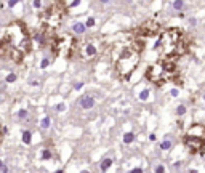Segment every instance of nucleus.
Returning a JSON list of instances; mask_svg holds the SVG:
<instances>
[{
  "label": "nucleus",
  "mask_w": 205,
  "mask_h": 173,
  "mask_svg": "<svg viewBox=\"0 0 205 173\" xmlns=\"http://www.w3.org/2000/svg\"><path fill=\"white\" fill-rule=\"evenodd\" d=\"M160 59H176L188 51V35L178 27H170L160 34L156 43Z\"/></svg>",
  "instance_id": "obj_1"
},
{
  "label": "nucleus",
  "mask_w": 205,
  "mask_h": 173,
  "mask_svg": "<svg viewBox=\"0 0 205 173\" xmlns=\"http://www.w3.org/2000/svg\"><path fill=\"white\" fill-rule=\"evenodd\" d=\"M0 38H2L7 45H10L11 48L19 51L23 56L27 55L32 50V40H31V35H29V31H27V27H26V24L21 23V21H13V23H10V24L2 31Z\"/></svg>",
  "instance_id": "obj_2"
},
{
  "label": "nucleus",
  "mask_w": 205,
  "mask_h": 173,
  "mask_svg": "<svg viewBox=\"0 0 205 173\" xmlns=\"http://www.w3.org/2000/svg\"><path fill=\"white\" fill-rule=\"evenodd\" d=\"M178 76L180 74L176 69V62L173 59H159L152 62L146 71V79L154 85H163L167 82L176 80Z\"/></svg>",
  "instance_id": "obj_3"
},
{
  "label": "nucleus",
  "mask_w": 205,
  "mask_h": 173,
  "mask_svg": "<svg viewBox=\"0 0 205 173\" xmlns=\"http://www.w3.org/2000/svg\"><path fill=\"white\" fill-rule=\"evenodd\" d=\"M139 58H141V53L133 45L123 47L119 51L117 58H115V62H114L117 76H120L122 79H130V76H132L133 71L138 66Z\"/></svg>",
  "instance_id": "obj_4"
},
{
  "label": "nucleus",
  "mask_w": 205,
  "mask_h": 173,
  "mask_svg": "<svg viewBox=\"0 0 205 173\" xmlns=\"http://www.w3.org/2000/svg\"><path fill=\"white\" fill-rule=\"evenodd\" d=\"M66 7L63 2H51V3H45V8L40 13V21H42V27L51 29L55 31L61 21H63L64 14H66Z\"/></svg>",
  "instance_id": "obj_5"
},
{
  "label": "nucleus",
  "mask_w": 205,
  "mask_h": 173,
  "mask_svg": "<svg viewBox=\"0 0 205 173\" xmlns=\"http://www.w3.org/2000/svg\"><path fill=\"white\" fill-rule=\"evenodd\" d=\"M183 141L192 154H197V152L204 154L205 152V125L194 124L192 127H189Z\"/></svg>",
  "instance_id": "obj_6"
},
{
  "label": "nucleus",
  "mask_w": 205,
  "mask_h": 173,
  "mask_svg": "<svg viewBox=\"0 0 205 173\" xmlns=\"http://www.w3.org/2000/svg\"><path fill=\"white\" fill-rule=\"evenodd\" d=\"M56 56H64V58H71L74 51H77V40L69 34L64 35H56L53 40L51 47H50Z\"/></svg>",
  "instance_id": "obj_7"
},
{
  "label": "nucleus",
  "mask_w": 205,
  "mask_h": 173,
  "mask_svg": "<svg viewBox=\"0 0 205 173\" xmlns=\"http://www.w3.org/2000/svg\"><path fill=\"white\" fill-rule=\"evenodd\" d=\"M160 34V24L156 23V21H146L143 23L139 27L135 29V35L136 38H149V37H154V35Z\"/></svg>",
  "instance_id": "obj_8"
},
{
  "label": "nucleus",
  "mask_w": 205,
  "mask_h": 173,
  "mask_svg": "<svg viewBox=\"0 0 205 173\" xmlns=\"http://www.w3.org/2000/svg\"><path fill=\"white\" fill-rule=\"evenodd\" d=\"M96 53H98V45H96V42L95 40L85 42L79 50V55H80L82 59H91L93 56H96Z\"/></svg>",
  "instance_id": "obj_9"
},
{
  "label": "nucleus",
  "mask_w": 205,
  "mask_h": 173,
  "mask_svg": "<svg viewBox=\"0 0 205 173\" xmlns=\"http://www.w3.org/2000/svg\"><path fill=\"white\" fill-rule=\"evenodd\" d=\"M79 104H80L82 109H91V107L95 106V100L91 96H82L80 101H79Z\"/></svg>",
  "instance_id": "obj_10"
},
{
  "label": "nucleus",
  "mask_w": 205,
  "mask_h": 173,
  "mask_svg": "<svg viewBox=\"0 0 205 173\" xmlns=\"http://www.w3.org/2000/svg\"><path fill=\"white\" fill-rule=\"evenodd\" d=\"M85 29H87V27H85L84 23H74V24H72V31L75 32V34H84Z\"/></svg>",
  "instance_id": "obj_11"
},
{
  "label": "nucleus",
  "mask_w": 205,
  "mask_h": 173,
  "mask_svg": "<svg viewBox=\"0 0 205 173\" xmlns=\"http://www.w3.org/2000/svg\"><path fill=\"white\" fill-rule=\"evenodd\" d=\"M112 162H114V160L111 159V157H108V159H104L103 160V162H101V165H99V168L103 170V172H106V170H109L111 168V165H112Z\"/></svg>",
  "instance_id": "obj_12"
},
{
  "label": "nucleus",
  "mask_w": 205,
  "mask_h": 173,
  "mask_svg": "<svg viewBox=\"0 0 205 173\" xmlns=\"http://www.w3.org/2000/svg\"><path fill=\"white\" fill-rule=\"evenodd\" d=\"M32 133L29 132V130H26V132H23V143H24V144H31L32 143Z\"/></svg>",
  "instance_id": "obj_13"
},
{
  "label": "nucleus",
  "mask_w": 205,
  "mask_h": 173,
  "mask_svg": "<svg viewBox=\"0 0 205 173\" xmlns=\"http://www.w3.org/2000/svg\"><path fill=\"white\" fill-rule=\"evenodd\" d=\"M135 141V133H125V135H123V143H125V144H130V143H133Z\"/></svg>",
  "instance_id": "obj_14"
},
{
  "label": "nucleus",
  "mask_w": 205,
  "mask_h": 173,
  "mask_svg": "<svg viewBox=\"0 0 205 173\" xmlns=\"http://www.w3.org/2000/svg\"><path fill=\"white\" fill-rule=\"evenodd\" d=\"M51 157H53V152L50 151V149H43L42 151V156H40L42 160H48V159H51Z\"/></svg>",
  "instance_id": "obj_15"
},
{
  "label": "nucleus",
  "mask_w": 205,
  "mask_h": 173,
  "mask_svg": "<svg viewBox=\"0 0 205 173\" xmlns=\"http://www.w3.org/2000/svg\"><path fill=\"white\" fill-rule=\"evenodd\" d=\"M63 3H64V7H66V10H67V8H72V7H79V5H80V2H79V0H74V2H69V0H64Z\"/></svg>",
  "instance_id": "obj_16"
},
{
  "label": "nucleus",
  "mask_w": 205,
  "mask_h": 173,
  "mask_svg": "<svg viewBox=\"0 0 205 173\" xmlns=\"http://www.w3.org/2000/svg\"><path fill=\"white\" fill-rule=\"evenodd\" d=\"M50 124H51V120H50V117H43L42 122H40V127L42 128H48Z\"/></svg>",
  "instance_id": "obj_17"
},
{
  "label": "nucleus",
  "mask_w": 205,
  "mask_h": 173,
  "mask_svg": "<svg viewBox=\"0 0 205 173\" xmlns=\"http://www.w3.org/2000/svg\"><path fill=\"white\" fill-rule=\"evenodd\" d=\"M147 98H149V90L146 88V90H143L141 93H139V100H141V101H146Z\"/></svg>",
  "instance_id": "obj_18"
},
{
  "label": "nucleus",
  "mask_w": 205,
  "mask_h": 173,
  "mask_svg": "<svg viewBox=\"0 0 205 173\" xmlns=\"http://www.w3.org/2000/svg\"><path fill=\"white\" fill-rule=\"evenodd\" d=\"M170 148H171L170 139H165V141H162V144H160V149H163V151H165V149H170Z\"/></svg>",
  "instance_id": "obj_19"
},
{
  "label": "nucleus",
  "mask_w": 205,
  "mask_h": 173,
  "mask_svg": "<svg viewBox=\"0 0 205 173\" xmlns=\"http://www.w3.org/2000/svg\"><path fill=\"white\" fill-rule=\"evenodd\" d=\"M5 80H7V83H13V82H16V74H8Z\"/></svg>",
  "instance_id": "obj_20"
},
{
  "label": "nucleus",
  "mask_w": 205,
  "mask_h": 173,
  "mask_svg": "<svg viewBox=\"0 0 205 173\" xmlns=\"http://www.w3.org/2000/svg\"><path fill=\"white\" fill-rule=\"evenodd\" d=\"M95 23H96V21H95V18H88L87 23H85V27H93Z\"/></svg>",
  "instance_id": "obj_21"
},
{
  "label": "nucleus",
  "mask_w": 205,
  "mask_h": 173,
  "mask_svg": "<svg viewBox=\"0 0 205 173\" xmlns=\"http://www.w3.org/2000/svg\"><path fill=\"white\" fill-rule=\"evenodd\" d=\"M27 117V111L26 109H21V111L18 112V119H26Z\"/></svg>",
  "instance_id": "obj_22"
},
{
  "label": "nucleus",
  "mask_w": 205,
  "mask_h": 173,
  "mask_svg": "<svg viewBox=\"0 0 205 173\" xmlns=\"http://www.w3.org/2000/svg\"><path fill=\"white\" fill-rule=\"evenodd\" d=\"M48 64H50V59H48V58H43V59H42V64H40V67H42V69H45V67H48Z\"/></svg>",
  "instance_id": "obj_23"
},
{
  "label": "nucleus",
  "mask_w": 205,
  "mask_h": 173,
  "mask_svg": "<svg viewBox=\"0 0 205 173\" xmlns=\"http://www.w3.org/2000/svg\"><path fill=\"white\" fill-rule=\"evenodd\" d=\"M183 2H173V8H176V10H181L183 8Z\"/></svg>",
  "instance_id": "obj_24"
},
{
  "label": "nucleus",
  "mask_w": 205,
  "mask_h": 173,
  "mask_svg": "<svg viewBox=\"0 0 205 173\" xmlns=\"http://www.w3.org/2000/svg\"><path fill=\"white\" fill-rule=\"evenodd\" d=\"M64 109H66V104H64V103L56 104V111H64Z\"/></svg>",
  "instance_id": "obj_25"
},
{
  "label": "nucleus",
  "mask_w": 205,
  "mask_h": 173,
  "mask_svg": "<svg viewBox=\"0 0 205 173\" xmlns=\"http://www.w3.org/2000/svg\"><path fill=\"white\" fill-rule=\"evenodd\" d=\"M156 173H165V167H163V165H159V167L156 168Z\"/></svg>",
  "instance_id": "obj_26"
},
{
  "label": "nucleus",
  "mask_w": 205,
  "mask_h": 173,
  "mask_svg": "<svg viewBox=\"0 0 205 173\" xmlns=\"http://www.w3.org/2000/svg\"><path fill=\"white\" fill-rule=\"evenodd\" d=\"M184 111H186V107H184V106H180V107H178V114H180V115H183L184 114Z\"/></svg>",
  "instance_id": "obj_27"
},
{
  "label": "nucleus",
  "mask_w": 205,
  "mask_h": 173,
  "mask_svg": "<svg viewBox=\"0 0 205 173\" xmlns=\"http://www.w3.org/2000/svg\"><path fill=\"white\" fill-rule=\"evenodd\" d=\"M130 173H143V168H139V167H136V168L130 170Z\"/></svg>",
  "instance_id": "obj_28"
},
{
  "label": "nucleus",
  "mask_w": 205,
  "mask_h": 173,
  "mask_svg": "<svg viewBox=\"0 0 205 173\" xmlns=\"http://www.w3.org/2000/svg\"><path fill=\"white\" fill-rule=\"evenodd\" d=\"M32 5H34V8H40V7H42V2H37V0H35V2H32Z\"/></svg>",
  "instance_id": "obj_29"
},
{
  "label": "nucleus",
  "mask_w": 205,
  "mask_h": 173,
  "mask_svg": "<svg viewBox=\"0 0 205 173\" xmlns=\"http://www.w3.org/2000/svg\"><path fill=\"white\" fill-rule=\"evenodd\" d=\"M82 86H84V82H79V83H75V86H74V88H75V90H80Z\"/></svg>",
  "instance_id": "obj_30"
},
{
  "label": "nucleus",
  "mask_w": 205,
  "mask_h": 173,
  "mask_svg": "<svg viewBox=\"0 0 205 173\" xmlns=\"http://www.w3.org/2000/svg\"><path fill=\"white\" fill-rule=\"evenodd\" d=\"M16 3H18L16 0H13V2H8V3H7V5H8V7H11V8H13V7H14V5H16Z\"/></svg>",
  "instance_id": "obj_31"
},
{
  "label": "nucleus",
  "mask_w": 205,
  "mask_h": 173,
  "mask_svg": "<svg viewBox=\"0 0 205 173\" xmlns=\"http://www.w3.org/2000/svg\"><path fill=\"white\" fill-rule=\"evenodd\" d=\"M149 139H151V141H156V135H154V133H151V135H149Z\"/></svg>",
  "instance_id": "obj_32"
},
{
  "label": "nucleus",
  "mask_w": 205,
  "mask_h": 173,
  "mask_svg": "<svg viewBox=\"0 0 205 173\" xmlns=\"http://www.w3.org/2000/svg\"><path fill=\"white\" fill-rule=\"evenodd\" d=\"M171 95H173V96H178V90H171Z\"/></svg>",
  "instance_id": "obj_33"
},
{
  "label": "nucleus",
  "mask_w": 205,
  "mask_h": 173,
  "mask_svg": "<svg viewBox=\"0 0 205 173\" xmlns=\"http://www.w3.org/2000/svg\"><path fill=\"white\" fill-rule=\"evenodd\" d=\"M3 167H5V165H3V162H2V160H0V168H3Z\"/></svg>",
  "instance_id": "obj_34"
},
{
  "label": "nucleus",
  "mask_w": 205,
  "mask_h": 173,
  "mask_svg": "<svg viewBox=\"0 0 205 173\" xmlns=\"http://www.w3.org/2000/svg\"><path fill=\"white\" fill-rule=\"evenodd\" d=\"M80 173H90V172H88V170H84V172H80Z\"/></svg>",
  "instance_id": "obj_35"
},
{
  "label": "nucleus",
  "mask_w": 205,
  "mask_h": 173,
  "mask_svg": "<svg viewBox=\"0 0 205 173\" xmlns=\"http://www.w3.org/2000/svg\"><path fill=\"white\" fill-rule=\"evenodd\" d=\"M56 173H63V170H58V172H56Z\"/></svg>",
  "instance_id": "obj_36"
},
{
  "label": "nucleus",
  "mask_w": 205,
  "mask_h": 173,
  "mask_svg": "<svg viewBox=\"0 0 205 173\" xmlns=\"http://www.w3.org/2000/svg\"><path fill=\"white\" fill-rule=\"evenodd\" d=\"M0 135H2V128H0Z\"/></svg>",
  "instance_id": "obj_37"
}]
</instances>
